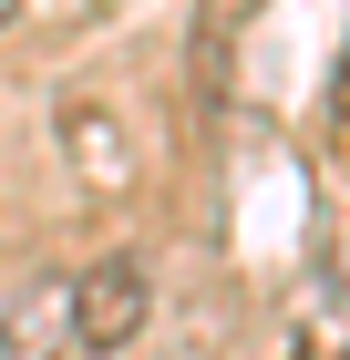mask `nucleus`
<instances>
[{
	"label": "nucleus",
	"mask_w": 350,
	"mask_h": 360,
	"mask_svg": "<svg viewBox=\"0 0 350 360\" xmlns=\"http://www.w3.org/2000/svg\"><path fill=\"white\" fill-rule=\"evenodd\" d=\"M62 319H73V350L113 360L144 319H155V268H144V257H93V268L62 288Z\"/></svg>",
	"instance_id": "nucleus-1"
},
{
	"label": "nucleus",
	"mask_w": 350,
	"mask_h": 360,
	"mask_svg": "<svg viewBox=\"0 0 350 360\" xmlns=\"http://www.w3.org/2000/svg\"><path fill=\"white\" fill-rule=\"evenodd\" d=\"M62 144H82V175H93V186H124V175H135V155H124V134H113V113H93V103L62 113Z\"/></svg>",
	"instance_id": "nucleus-2"
},
{
	"label": "nucleus",
	"mask_w": 350,
	"mask_h": 360,
	"mask_svg": "<svg viewBox=\"0 0 350 360\" xmlns=\"http://www.w3.org/2000/svg\"><path fill=\"white\" fill-rule=\"evenodd\" d=\"M258 0H206V21H196V83H216V62H227V31L247 21Z\"/></svg>",
	"instance_id": "nucleus-3"
},
{
	"label": "nucleus",
	"mask_w": 350,
	"mask_h": 360,
	"mask_svg": "<svg viewBox=\"0 0 350 360\" xmlns=\"http://www.w3.org/2000/svg\"><path fill=\"white\" fill-rule=\"evenodd\" d=\"M330 113L350 124V41H340V83H330Z\"/></svg>",
	"instance_id": "nucleus-4"
},
{
	"label": "nucleus",
	"mask_w": 350,
	"mask_h": 360,
	"mask_svg": "<svg viewBox=\"0 0 350 360\" xmlns=\"http://www.w3.org/2000/svg\"><path fill=\"white\" fill-rule=\"evenodd\" d=\"M11 11H21V0H0V21H11Z\"/></svg>",
	"instance_id": "nucleus-5"
},
{
	"label": "nucleus",
	"mask_w": 350,
	"mask_h": 360,
	"mask_svg": "<svg viewBox=\"0 0 350 360\" xmlns=\"http://www.w3.org/2000/svg\"><path fill=\"white\" fill-rule=\"evenodd\" d=\"M299 360H320V350H299Z\"/></svg>",
	"instance_id": "nucleus-6"
},
{
	"label": "nucleus",
	"mask_w": 350,
	"mask_h": 360,
	"mask_svg": "<svg viewBox=\"0 0 350 360\" xmlns=\"http://www.w3.org/2000/svg\"><path fill=\"white\" fill-rule=\"evenodd\" d=\"M340 360H350V350H340Z\"/></svg>",
	"instance_id": "nucleus-7"
}]
</instances>
